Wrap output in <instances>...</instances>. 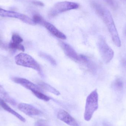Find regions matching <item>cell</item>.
Segmentation results:
<instances>
[{
  "label": "cell",
  "instance_id": "obj_3",
  "mask_svg": "<svg viewBox=\"0 0 126 126\" xmlns=\"http://www.w3.org/2000/svg\"><path fill=\"white\" fill-rule=\"evenodd\" d=\"M15 62L18 65L32 68L37 71L41 76L43 74L40 64L32 56L24 53H20L15 57Z\"/></svg>",
  "mask_w": 126,
  "mask_h": 126
},
{
  "label": "cell",
  "instance_id": "obj_24",
  "mask_svg": "<svg viewBox=\"0 0 126 126\" xmlns=\"http://www.w3.org/2000/svg\"><path fill=\"white\" fill-rule=\"evenodd\" d=\"M124 32L125 34L126 35V26H125V28L124 29Z\"/></svg>",
  "mask_w": 126,
  "mask_h": 126
},
{
  "label": "cell",
  "instance_id": "obj_16",
  "mask_svg": "<svg viewBox=\"0 0 126 126\" xmlns=\"http://www.w3.org/2000/svg\"><path fill=\"white\" fill-rule=\"evenodd\" d=\"M33 94L38 98L42 100L46 101H48L50 100V98L48 96L41 92V91H35L32 93Z\"/></svg>",
  "mask_w": 126,
  "mask_h": 126
},
{
  "label": "cell",
  "instance_id": "obj_20",
  "mask_svg": "<svg viewBox=\"0 0 126 126\" xmlns=\"http://www.w3.org/2000/svg\"><path fill=\"white\" fill-rule=\"evenodd\" d=\"M12 42L16 44H21L23 41V39L19 35L16 33L13 34L12 37Z\"/></svg>",
  "mask_w": 126,
  "mask_h": 126
},
{
  "label": "cell",
  "instance_id": "obj_10",
  "mask_svg": "<svg viewBox=\"0 0 126 126\" xmlns=\"http://www.w3.org/2000/svg\"><path fill=\"white\" fill-rule=\"evenodd\" d=\"M18 108L20 111L29 116L39 115L41 113V112L39 110L27 104L21 103L18 104Z\"/></svg>",
  "mask_w": 126,
  "mask_h": 126
},
{
  "label": "cell",
  "instance_id": "obj_6",
  "mask_svg": "<svg viewBox=\"0 0 126 126\" xmlns=\"http://www.w3.org/2000/svg\"><path fill=\"white\" fill-rule=\"evenodd\" d=\"M0 16L4 17L17 18L27 24L35 25L32 18L17 12L9 11L0 8Z\"/></svg>",
  "mask_w": 126,
  "mask_h": 126
},
{
  "label": "cell",
  "instance_id": "obj_19",
  "mask_svg": "<svg viewBox=\"0 0 126 126\" xmlns=\"http://www.w3.org/2000/svg\"><path fill=\"white\" fill-rule=\"evenodd\" d=\"M40 56L41 57L45 59V60H47V61H48L53 66H55L57 64V63L56 61L50 55H48L47 54L44 53H41L40 54Z\"/></svg>",
  "mask_w": 126,
  "mask_h": 126
},
{
  "label": "cell",
  "instance_id": "obj_5",
  "mask_svg": "<svg viewBox=\"0 0 126 126\" xmlns=\"http://www.w3.org/2000/svg\"><path fill=\"white\" fill-rule=\"evenodd\" d=\"M97 46L101 58L106 63H110L114 57V52L108 45L103 36L98 38Z\"/></svg>",
  "mask_w": 126,
  "mask_h": 126
},
{
  "label": "cell",
  "instance_id": "obj_9",
  "mask_svg": "<svg viewBox=\"0 0 126 126\" xmlns=\"http://www.w3.org/2000/svg\"><path fill=\"white\" fill-rule=\"evenodd\" d=\"M58 119L66 124L70 126H79L76 121L67 112L63 110H61L57 114Z\"/></svg>",
  "mask_w": 126,
  "mask_h": 126
},
{
  "label": "cell",
  "instance_id": "obj_11",
  "mask_svg": "<svg viewBox=\"0 0 126 126\" xmlns=\"http://www.w3.org/2000/svg\"><path fill=\"white\" fill-rule=\"evenodd\" d=\"M42 26H44L52 34L56 37L62 40L66 39V37L63 32H61L54 26L49 22L45 20L42 24Z\"/></svg>",
  "mask_w": 126,
  "mask_h": 126
},
{
  "label": "cell",
  "instance_id": "obj_4",
  "mask_svg": "<svg viewBox=\"0 0 126 126\" xmlns=\"http://www.w3.org/2000/svg\"><path fill=\"white\" fill-rule=\"evenodd\" d=\"M79 7V4L76 2L68 1L58 2L50 10L48 15L51 17H54L61 13L72 10L76 9Z\"/></svg>",
  "mask_w": 126,
  "mask_h": 126
},
{
  "label": "cell",
  "instance_id": "obj_8",
  "mask_svg": "<svg viewBox=\"0 0 126 126\" xmlns=\"http://www.w3.org/2000/svg\"><path fill=\"white\" fill-rule=\"evenodd\" d=\"M12 80L15 83L21 85L26 89L32 91V93L35 91H41L39 86L26 79L21 78H14Z\"/></svg>",
  "mask_w": 126,
  "mask_h": 126
},
{
  "label": "cell",
  "instance_id": "obj_2",
  "mask_svg": "<svg viewBox=\"0 0 126 126\" xmlns=\"http://www.w3.org/2000/svg\"><path fill=\"white\" fill-rule=\"evenodd\" d=\"M98 95L97 89L94 90L87 96L86 100L84 117L86 121L92 119L94 112L98 107Z\"/></svg>",
  "mask_w": 126,
  "mask_h": 126
},
{
  "label": "cell",
  "instance_id": "obj_17",
  "mask_svg": "<svg viewBox=\"0 0 126 126\" xmlns=\"http://www.w3.org/2000/svg\"><path fill=\"white\" fill-rule=\"evenodd\" d=\"M32 19L35 24H39L41 25H42L43 23L45 20L42 16H41L39 14H37L34 15Z\"/></svg>",
  "mask_w": 126,
  "mask_h": 126
},
{
  "label": "cell",
  "instance_id": "obj_15",
  "mask_svg": "<svg viewBox=\"0 0 126 126\" xmlns=\"http://www.w3.org/2000/svg\"><path fill=\"white\" fill-rule=\"evenodd\" d=\"M112 86L114 89L120 91L123 88V83L120 79L117 78L113 81Z\"/></svg>",
  "mask_w": 126,
  "mask_h": 126
},
{
  "label": "cell",
  "instance_id": "obj_12",
  "mask_svg": "<svg viewBox=\"0 0 126 126\" xmlns=\"http://www.w3.org/2000/svg\"><path fill=\"white\" fill-rule=\"evenodd\" d=\"M0 106L5 111H7L8 112L10 113V114H12L13 115L16 117L20 121H22V122H23V123L26 122V119L23 117H22L20 114L14 111L13 109H12L11 107H10L5 102L4 100L1 99V98H0Z\"/></svg>",
  "mask_w": 126,
  "mask_h": 126
},
{
  "label": "cell",
  "instance_id": "obj_13",
  "mask_svg": "<svg viewBox=\"0 0 126 126\" xmlns=\"http://www.w3.org/2000/svg\"><path fill=\"white\" fill-rule=\"evenodd\" d=\"M0 98L13 106L16 105V101L11 97L4 88L0 84Z\"/></svg>",
  "mask_w": 126,
  "mask_h": 126
},
{
  "label": "cell",
  "instance_id": "obj_18",
  "mask_svg": "<svg viewBox=\"0 0 126 126\" xmlns=\"http://www.w3.org/2000/svg\"><path fill=\"white\" fill-rule=\"evenodd\" d=\"M9 47L10 49H18L23 52L25 51L24 46L21 44H16L11 42L9 44Z\"/></svg>",
  "mask_w": 126,
  "mask_h": 126
},
{
  "label": "cell",
  "instance_id": "obj_22",
  "mask_svg": "<svg viewBox=\"0 0 126 126\" xmlns=\"http://www.w3.org/2000/svg\"><path fill=\"white\" fill-rule=\"evenodd\" d=\"M32 3L35 6H38L43 7L44 6V4L43 2L37 0H33L32 2Z\"/></svg>",
  "mask_w": 126,
  "mask_h": 126
},
{
  "label": "cell",
  "instance_id": "obj_21",
  "mask_svg": "<svg viewBox=\"0 0 126 126\" xmlns=\"http://www.w3.org/2000/svg\"><path fill=\"white\" fill-rule=\"evenodd\" d=\"M107 3L108 4L110 7L114 9L117 8V5L115 0H103Z\"/></svg>",
  "mask_w": 126,
  "mask_h": 126
},
{
  "label": "cell",
  "instance_id": "obj_1",
  "mask_svg": "<svg viewBox=\"0 0 126 126\" xmlns=\"http://www.w3.org/2000/svg\"><path fill=\"white\" fill-rule=\"evenodd\" d=\"M91 5L95 13L102 19L107 27L114 43L118 47H121V41L113 18L110 11L95 1H92Z\"/></svg>",
  "mask_w": 126,
  "mask_h": 126
},
{
  "label": "cell",
  "instance_id": "obj_23",
  "mask_svg": "<svg viewBox=\"0 0 126 126\" xmlns=\"http://www.w3.org/2000/svg\"><path fill=\"white\" fill-rule=\"evenodd\" d=\"M123 64L124 66L126 68V60L124 61Z\"/></svg>",
  "mask_w": 126,
  "mask_h": 126
},
{
  "label": "cell",
  "instance_id": "obj_7",
  "mask_svg": "<svg viewBox=\"0 0 126 126\" xmlns=\"http://www.w3.org/2000/svg\"><path fill=\"white\" fill-rule=\"evenodd\" d=\"M59 44L66 55L72 60L77 63L81 62L80 56L78 55L75 49L68 44L60 41Z\"/></svg>",
  "mask_w": 126,
  "mask_h": 126
},
{
  "label": "cell",
  "instance_id": "obj_14",
  "mask_svg": "<svg viewBox=\"0 0 126 126\" xmlns=\"http://www.w3.org/2000/svg\"><path fill=\"white\" fill-rule=\"evenodd\" d=\"M39 84L41 87L43 88L44 89L47 90L48 92H50L51 93H53L57 95H60V93L59 91H58L56 89L48 84L42 82H40Z\"/></svg>",
  "mask_w": 126,
  "mask_h": 126
}]
</instances>
